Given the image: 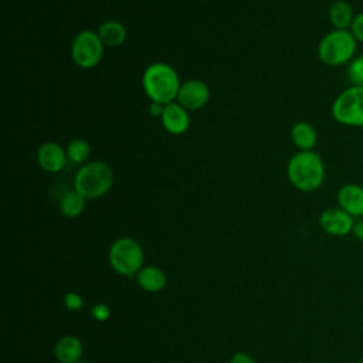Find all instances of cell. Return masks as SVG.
Instances as JSON below:
<instances>
[{"mask_svg":"<svg viewBox=\"0 0 363 363\" xmlns=\"http://www.w3.org/2000/svg\"><path fill=\"white\" fill-rule=\"evenodd\" d=\"M286 174L295 189L311 193L322 187L326 177V169L323 159L315 150H298L288 162Z\"/></svg>","mask_w":363,"mask_h":363,"instance_id":"cell-1","label":"cell"},{"mask_svg":"<svg viewBox=\"0 0 363 363\" xmlns=\"http://www.w3.org/2000/svg\"><path fill=\"white\" fill-rule=\"evenodd\" d=\"M180 85L179 74L166 62L150 64L142 77V86L147 98L162 105L176 101Z\"/></svg>","mask_w":363,"mask_h":363,"instance_id":"cell-2","label":"cell"},{"mask_svg":"<svg viewBox=\"0 0 363 363\" xmlns=\"http://www.w3.org/2000/svg\"><path fill=\"white\" fill-rule=\"evenodd\" d=\"M357 44L350 30L332 28L320 38L316 54L323 65L342 67L356 57Z\"/></svg>","mask_w":363,"mask_h":363,"instance_id":"cell-3","label":"cell"},{"mask_svg":"<svg viewBox=\"0 0 363 363\" xmlns=\"http://www.w3.org/2000/svg\"><path fill=\"white\" fill-rule=\"evenodd\" d=\"M115 176L111 166L101 160L84 163L75 174L74 190L82 194L86 200H94L105 196L113 186Z\"/></svg>","mask_w":363,"mask_h":363,"instance_id":"cell-4","label":"cell"},{"mask_svg":"<svg viewBox=\"0 0 363 363\" xmlns=\"http://www.w3.org/2000/svg\"><path fill=\"white\" fill-rule=\"evenodd\" d=\"M109 264L122 277H136L145 259L142 245L132 237H121L109 248Z\"/></svg>","mask_w":363,"mask_h":363,"instance_id":"cell-5","label":"cell"},{"mask_svg":"<svg viewBox=\"0 0 363 363\" xmlns=\"http://www.w3.org/2000/svg\"><path fill=\"white\" fill-rule=\"evenodd\" d=\"M332 118L347 128H363V86L349 85L340 91L330 106Z\"/></svg>","mask_w":363,"mask_h":363,"instance_id":"cell-6","label":"cell"},{"mask_svg":"<svg viewBox=\"0 0 363 363\" xmlns=\"http://www.w3.org/2000/svg\"><path fill=\"white\" fill-rule=\"evenodd\" d=\"M104 48L105 45L96 31L84 30L79 31L72 40L71 57L79 68L89 69L101 62L104 57Z\"/></svg>","mask_w":363,"mask_h":363,"instance_id":"cell-7","label":"cell"},{"mask_svg":"<svg viewBox=\"0 0 363 363\" xmlns=\"http://www.w3.org/2000/svg\"><path fill=\"white\" fill-rule=\"evenodd\" d=\"M210 99V88L200 79H189L182 82L176 102L187 111H199L207 105Z\"/></svg>","mask_w":363,"mask_h":363,"instance_id":"cell-8","label":"cell"},{"mask_svg":"<svg viewBox=\"0 0 363 363\" xmlns=\"http://www.w3.org/2000/svg\"><path fill=\"white\" fill-rule=\"evenodd\" d=\"M319 225L329 235L345 237L353 231L354 218L339 206L329 207L320 213Z\"/></svg>","mask_w":363,"mask_h":363,"instance_id":"cell-9","label":"cell"},{"mask_svg":"<svg viewBox=\"0 0 363 363\" xmlns=\"http://www.w3.org/2000/svg\"><path fill=\"white\" fill-rule=\"evenodd\" d=\"M67 150L57 142H44L37 150V162L47 173H58L65 167Z\"/></svg>","mask_w":363,"mask_h":363,"instance_id":"cell-10","label":"cell"},{"mask_svg":"<svg viewBox=\"0 0 363 363\" xmlns=\"http://www.w3.org/2000/svg\"><path fill=\"white\" fill-rule=\"evenodd\" d=\"M337 206L353 218L363 217V186L357 183H345L336 193Z\"/></svg>","mask_w":363,"mask_h":363,"instance_id":"cell-11","label":"cell"},{"mask_svg":"<svg viewBox=\"0 0 363 363\" xmlns=\"http://www.w3.org/2000/svg\"><path fill=\"white\" fill-rule=\"evenodd\" d=\"M163 128L170 133V135H183L187 132L190 126V116L189 111L183 108L179 102H170L166 104L160 116Z\"/></svg>","mask_w":363,"mask_h":363,"instance_id":"cell-12","label":"cell"},{"mask_svg":"<svg viewBox=\"0 0 363 363\" xmlns=\"http://www.w3.org/2000/svg\"><path fill=\"white\" fill-rule=\"evenodd\" d=\"M54 356L58 363H78L82 356V343L77 336L67 335L57 340Z\"/></svg>","mask_w":363,"mask_h":363,"instance_id":"cell-13","label":"cell"},{"mask_svg":"<svg viewBox=\"0 0 363 363\" xmlns=\"http://www.w3.org/2000/svg\"><path fill=\"white\" fill-rule=\"evenodd\" d=\"M291 139L301 152L313 150L318 143V132L312 123L299 121L291 129Z\"/></svg>","mask_w":363,"mask_h":363,"instance_id":"cell-14","label":"cell"},{"mask_svg":"<svg viewBox=\"0 0 363 363\" xmlns=\"http://www.w3.org/2000/svg\"><path fill=\"white\" fill-rule=\"evenodd\" d=\"M329 23L336 30H350L356 13L346 0H335L329 7Z\"/></svg>","mask_w":363,"mask_h":363,"instance_id":"cell-15","label":"cell"},{"mask_svg":"<svg viewBox=\"0 0 363 363\" xmlns=\"http://www.w3.org/2000/svg\"><path fill=\"white\" fill-rule=\"evenodd\" d=\"M101 41L106 47H118L125 43L128 31L126 27L116 20H106L102 24H99L96 30Z\"/></svg>","mask_w":363,"mask_h":363,"instance_id":"cell-16","label":"cell"},{"mask_svg":"<svg viewBox=\"0 0 363 363\" xmlns=\"http://www.w3.org/2000/svg\"><path fill=\"white\" fill-rule=\"evenodd\" d=\"M136 281L138 285L146 291V292H159L166 286V274L155 267V265H149V267H143L138 275H136Z\"/></svg>","mask_w":363,"mask_h":363,"instance_id":"cell-17","label":"cell"},{"mask_svg":"<svg viewBox=\"0 0 363 363\" xmlns=\"http://www.w3.org/2000/svg\"><path fill=\"white\" fill-rule=\"evenodd\" d=\"M86 199L79 194L77 190L65 193L60 200V210L64 217L67 218H75L82 214L85 208Z\"/></svg>","mask_w":363,"mask_h":363,"instance_id":"cell-18","label":"cell"},{"mask_svg":"<svg viewBox=\"0 0 363 363\" xmlns=\"http://www.w3.org/2000/svg\"><path fill=\"white\" fill-rule=\"evenodd\" d=\"M65 150H67L68 159L72 163H86L91 153V146L85 139L75 138L68 143Z\"/></svg>","mask_w":363,"mask_h":363,"instance_id":"cell-19","label":"cell"},{"mask_svg":"<svg viewBox=\"0 0 363 363\" xmlns=\"http://www.w3.org/2000/svg\"><path fill=\"white\" fill-rule=\"evenodd\" d=\"M346 77L350 85L363 86V54L356 55L346 68Z\"/></svg>","mask_w":363,"mask_h":363,"instance_id":"cell-20","label":"cell"},{"mask_svg":"<svg viewBox=\"0 0 363 363\" xmlns=\"http://www.w3.org/2000/svg\"><path fill=\"white\" fill-rule=\"evenodd\" d=\"M64 305L68 311L75 312V311H79L84 306V299L79 294L71 291V292H67L64 295Z\"/></svg>","mask_w":363,"mask_h":363,"instance_id":"cell-21","label":"cell"},{"mask_svg":"<svg viewBox=\"0 0 363 363\" xmlns=\"http://www.w3.org/2000/svg\"><path fill=\"white\" fill-rule=\"evenodd\" d=\"M350 31L354 35V38L357 40V43H363V11H359L354 16Z\"/></svg>","mask_w":363,"mask_h":363,"instance_id":"cell-22","label":"cell"},{"mask_svg":"<svg viewBox=\"0 0 363 363\" xmlns=\"http://www.w3.org/2000/svg\"><path fill=\"white\" fill-rule=\"evenodd\" d=\"M91 315L99 320V322H105L109 319L111 316V309L105 305V303H96L94 305V308L91 309Z\"/></svg>","mask_w":363,"mask_h":363,"instance_id":"cell-23","label":"cell"},{"mask_svg":"<svg viewBox=\"0 0 363 363\" xmlns=\"http://www.w3.org/2000/svg\"><path fill=\"white\" fill-rule=\"evenodd\" d=\"M230 363H255V360H254L248 353L238 352V353H235V354L231 357Z\"/></svg>","mask_w":363,"mask_h":363,"instance_id":"cell-24","label":"cell"},{"mask_svg":"<svg viewBox=\"0 0 363 363\" xmlns=\"http://www.w3.org/2000/svg\"><path fill=\"white\" fill-rule=\"evenodd\" d=\"M352 234H353L359 241L363 242V217H362V218H357V221H354Z\"/></svg>","mask_w":363,"mask_h":363,"instance_id":"cell-25","label":"cell"},{"mask_svg":"<svg viewBox=\"0 0 363 363\" xmlns=\"http://www.w3.org/2000/svg\"><path fill=\"white\" fill-rule=\"evenodd\" d=\"M163 108H164V105H162V104H157V102H152L150 101V108H149V113L152 115V116H162V112H163Z\"/></svg>","mask_w":363,"mask_h":363,"instance_id":"cell-26","label":"cell"},{"mask_svg":"<svg viewBox=\"0 0 363 363\" xmlns=\"http://www.w3.org/2000/svg\"><path fill=\"white\" fill-rule=\"evenodd\" d=\"M359 363H363V359H362V360H360V362H359Z\"/></svg>","mask_w":363,"mask_h":363,"instance_id":"cell-27","label":"cell"},{"mask_svg":"<svg viewBox=\"0 0 363 363\" xmlns=\"http://www.w3.org/2000/svg\"><path fill=\"white\" fill-rule=\"evenodd\" d=\"M78 363H84V362H78Z\"/></svg>","mask_w":363,"mask_h":363,"instance_id":"cell-28","label":"cell"}]
</instances>
